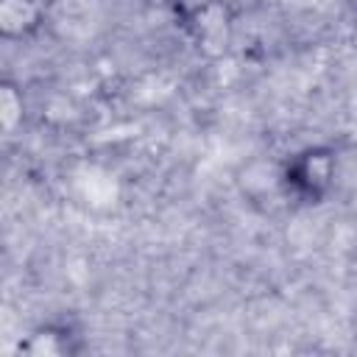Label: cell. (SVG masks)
Listing matches in <instances>:
<instances>
[{"mask_svg":"<svg viewBox=\"0 0 357 357\" xmlns=\"http://www.w3.org/2000/svg\"><path fill=\"white\" fill-rule=\"evenodd\" d=\"M340 173V153L329 142H310L279 162L282 192L301 206L324 204Z\"/></svg>","mask_w":357,"mask_h":357,"instance_id":"obj_1","label":"cell"},{"mask_svg":"<svg viewBox=\"0 0 357 357\" xmlns=\"http://www.w3.org/2000/svg\"><path fill=\"white\" fill-rule=\"evenodd\" d=\"M75 351H81V343L67 324H42L20 340V354L28 357H64Z\"/></svg>","mask_w":357,"mask_h":357,"instance_id":"obj_4","label":"cell"},{"mask_svg":"<svg viewBox=\"0 0 357 357\" xmlns=\"http://www.w3.org/2000/svg\"><path fill=\"white\" fill-rule=\"evenodd\" d=\"M45 22L42 0H0V39L22 42L31 39Z\"/></svg>","mask_w":357,"mask_h":357,"instance_id":"obj_3","label":"cell"},{"mask_svg":"<svg viewBox=\"0 0 357 357\" xmlns=\"http://www.w3.org/2000/svg\"><path fill=\"white\" fill-rule=\"evenodd\" d=\"M187 31L195 42V47L204 56H223L229 50L231 33H234V17L231 8L223 0H204L190 8L187 14Z\"/></svg>","mask_w":357,"mask_h":357,"instance_id":"obj_2","label":"cell"},{"mask_svg":"<svg viewBox=\"0 0 357 357\" xmlns=\"http://www.w3.org/2000/svg\"><path fill=\"white\" fill-rule=\"evenodd\" d=\"M25 120V95L14 78L0 81V126L6 134H14Z\"/></svg>","mask_w":357,"mask_h":357,"instance_id":"obj_5","label":"cell"}]
</instances>
